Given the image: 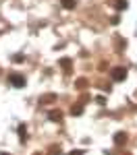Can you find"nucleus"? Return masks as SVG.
<instances>
[{"label": "nucleus", "mask_w": 137, "mask_h": 155, "mask_svg": "<svg viewBox=\"0 0 137 155\" xmlns=\"http://www.w3.org/2000/svg\"><path fill=\"white\" fill-rule=\"evenodd\" d=\"M9 83L12 85V87H23L25 85V77L23 74H19V72H12V74H9Z\"/></svg>", "instance_id": "1"}, {"label": "nucleus", "mask_w": 137, "mask_h": 155, "mask_svg": "<svg viewBox=\"0 0 137 155\" xmlns=\"http://www.w3.org/2000/svg\"><path fill=\"white\" fill-rule=\"evenodd\" d=\"M125 77H127V66H118V68L112 71V79L114 81H123Z\"/></svg>", "instance_id": "2"}, {"label": "nucleus", "mask_w": 137, "mask_h": 155, "mask_svg": "<svg viewBox=\"0 0 137 155\" xmlns=\"http://www.w3.org/2000/svg\"><path fill=\"white\" fill-rule=\"evenodd\" d=\"M54 99H56V95H54V93H46V95L39 97V101H42V104H52Z\"/></svg>", "instance_id": "3"}, {"label": "nucleus", "mask_w": 137, "mask_h": 155, "mask_svg": "<svg viewBox=\"0 0 137 155\" xmlns=\"http://www.w3.org/2000/svg\"><path fill=\"white\" fill-rule=\"evenodd\" d=\"M114 143H116V145H123V143H127V132H118V134L114 137Z\"/></svg>", "instance_id": "4"}, {"label": "nucleus", "mask_w": 137, "mask_h": 155, "mask_svg": "<svg viewBox=\"0 0 137 155\" xmlns=\"http://www.w3.org/2000/svg\"><path fill=\"white\" fill-rule=\"evenodd\" d=\"M60 4L64 8H75L77 6V0H60Z\"/></svg>", "instance_id": "5"}, {"label": "nucleus", "mask_w": 137, "mask_h": 155, "mask_svg": "<svg viewBox=\"0 0 137 155\" xmlns=\"http://www.w3.org/2000/svg\"><path fill=\"white\" fill-rule=\"evenodd\" d=\"M81 112H83V106H81V104H75V106L71 107V114H73V116H79Z\"/></svg>", "instance_id": "6"}, {"label": "nucleus", "mask_w": 137, "mask_h": 155, "mask_svg": "<svg viewBox=\"0 0 137 155\" xmlns=\"http://www.w3.org/2000/svg\"><path fill=\"white\" fill-rule=\"evenodd\" d=\"M71 64H73V62H71L69 58H62V60H60V66H62V68H64L67 72L71 71Z\"/></svg>", "instance_id": "7"}, {"label": "nucleus", "mask_w": 137, "mask_h": 155, "mask_svg": "<svg viewBox=\"0 0 137 155\" xmlns=\"http://www.w3.org/2000/svg\"><path fill=\"white\" fill-rule=\"evenodd\" d=\"M75 87H77V89H85V87H87V81H85V79H77Z\"/></svg>", "instance_id": "8"}, {"label": "nucleus", "mask_w": 137, "mask_h": 155, "mask_svg": "<svg viewBox=\"0 0 137 155\" xmlns=\"http://www.w3.org/2000/svg\"><path fill=\"white\" fill-rule=\"evenodd\" d=\"M50 118L54 120V122H60V120H62V112H52V114H50Z\"/></svg>", "instance_id": "9"}, {"label": "nucleus", "mask_w": 137, "mask_h": 155, "mask_svg": "<svg viewBox=\"0 0 137 155\" xmlns=\"http://www.w3.org/2000/svg\"><path fill=\"white\" fill-rule=\"evenodd\" d=\"M116 8H118V11L127 8V0H116Z\"/></svg>", "instance_id": "10"}, {"label": "nucleus", "mask_w": 137, "mask_h": 155, "mask_svg": "<svg viewBox=\"0 0 137 155\" xmlns=\"http://www.w3.org/2000/svg\"><path fill=\"white\" fill-rule=\"evenodd\" d=\"M19 137H21V141H25V126L23 124L19 126Z\"/></svg>", "instance_id": "11"}, {"label": "nucleus", "mask_w": 137, "mask_h": 155, "mask_svg": "<svg viewBox=\"0 0 137 155\" xmlns=\"http://www.w3.org/2000/svg\"><path fill=\"white\" fill-rule=\"evenodd\" d=\"M50 155H58V147H56V145L50 147Z\"/></svg>", "instance_id": "12"}, {"label": "nucleus", "mask_w": 137, "mask_h": 155, "mask_svg": "<svg viewBox=\"0 0 137 155\" xmlns=\"http://www.w3.org/2000/svg\"><path fill=\"white\" fill-rule=\"evenodd\" d=\"M81 153H83V151H73L71 155H81Z\"/></svg>", "instance_id": "13"}, {"label": "nucleus", "mask_w": 137, "mask_h": 155, "mask_svg": "<svg viewBox=\"0 0 137 155\" xmlns=\"http://www.w3.org/2000/svg\"><path fill=\"white\" fill-rule=\"evenodd\" d=\"M36 155H42V153H36Z\"/></svg>", "instance_id": "14"}]
</instances>
